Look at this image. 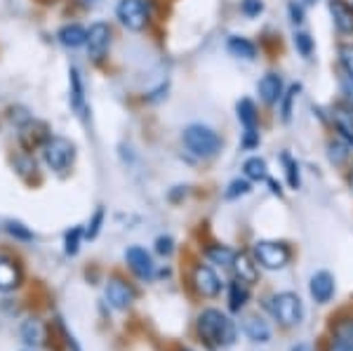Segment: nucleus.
I'll list each match as a JSON object with an SVG mask.
<instances>
[{
	"mask_svg": "<svg viewBox=\"0 0 353 351\" xmlns=\"http://www.w3.org/2000/svg\"><path fill=\"white\" fill-rule=\"evenodd\" d=\"M181 141L189 149L191 156L201 158V161H210V158L219 156V151L224 149V137L214 128L203 126V123H191L181 132Z\"/></svg>",
	"mask_w": 353,
	"mask_h": 351,
	"instance_id": "f257e3e1",
	"label": "nucleus"
},
{
	"mask_svg": "<svg viewBox=\"0 0 353 351\" xmlns=\"http://www.w3.org/2000/svg\"><path fill=\"white\" fill-rule=\"evenodd\" d=\"M198 332L205 342L217 344V347H231L236 342V325L229 316H224L217 309H205L198 316Z\"/></svg>",
	"mask_w": 353,
	"mask_h": 351,
	"instance_id": "f03ea898",
	"label": "nucleus"
},
{
	"mask_svg": "<svg viewBox=\"0 0 353 351\" xmlns=\"http://www.w3.org/2000/svg\"><path fill=\"white\" fill-rule=\"evenodd\" d=\"M252 257L259 267L278 271V269H285L292 262L294 250L285 241H257L252 245Z\"/></svg>",
	"mask_w": 353,
	"mask_h": 351,
	"instance_id": "7ed1b4c3",
	"label": "nucleus"
},
{
	"mask_svg": "<svg viewBox=\"0 0 353 351\" xmlns=\"http://www.w3.org/2000/svg\"><path fill=\"white\" fill-rule=\"evenodd\" d=\"M41 151L45 158V166L59 174L68 172V168L76 161V144L66 137H59V134H50V139L45 141Z\"/></svg>",
	"mask_w": 353,
	"mask_h": 351,
	"instance_id": "20e7f679",
	"label": "nucleus"
},
{
	"mask_svg": "<svg viewBox=\"0 0 353 351\" xmlns=\"http://www.w3.org/2000/svg\"><path fill=\"white\" fill-rule=\"evenodd\" d=\"M116 19L128 28V31L141 33L151 26V5L149 0H118Z\"/></svg>",
	"mask_w": 353,
	"mask_h": 351,
	"instance_id": "39448f33",
	"label": "nucleus"
},
{
	"mask_svg": "<svg viewBox=\"0 0 353 351\" xmlns=\"http://www.w3.org/2000/svg\"><path fill=\"white\" fill-rule=\"evenodd\" d=\"M111 43H113L111 24H106V21H94V24L88 28V43H85V48H88V57L94 64H101V61L109 57Z\"/></svg>",
	"mask_w": 353,
	"mask_h": 351,
	"instance_id": "423d86ee",
	"label": "nucleus"
},
{
	"mask_svg": "<svg viewBox=\"0 0 353 351\" xmlns=\"http://www.w3.org/2000/svg\"><path fill=\"white\" fill-rule=\"evenodd\" d=\"M271 311L273 316L278 319V323L285 325V328H292V325H299L301 323V299L294 295V292H278V295L271 297Z\"/></svg>",
	"mask_w": 353,
	"mask_h": 351,
	"instance_id": "0eeeda50",
	"label": "nucleus"
},
{
	"mask_svg": "<svg viewBox=\"0 0 353 351\" xmlns=\"http://www.w3.org/2000/svg\"><path fill=\"white\" fill-rule=\"evenodd\" d=\"M327 113H330L327 128L332 130V134H337L341 141H346L353 149V104L337 99L334 104L327 106Z\"/></svg>",
	"mask_w": 353,
	"mask_h": 351,
	"instance_id": "6e6552de",
	"label": "nucleus"
},
{
	"mask_svg": "<svg viewBox=\"0 0 353 351\" xmlns=\"http://www.w3.org/2000/svg\"><path fill=\"white\" fill-rule=\"evenodd\" d=\"M285 88H288V83L281 71H266L257 83V94H259L261 106L276 109L278 101L283 97V92H285Z\"/></svg>",
	"mask_w": 353,
	"mask_h": 351,
	"instance_id": "1a4fd4ad",
	"label": "nucleus"
},
{
	"mask_svg": "<svg viewBox=\"0 0 353 351\" xmlns=\"http://www.w3.org/2000/svg\"><path fill=\"white\" fill-rule=\"evenodd\" d=\"M332 28L341 38H353V3L351 0H327Z\"/></svg>",
	"mask_w": 353,
	"mask_h": 351,
	"instance_id": "9d476101",
	"label": "nucleus"
},
{
	"mask_svg": "<svg viewBox=\"0 0 353 351\" xmlns=\"http://www.w3.org/2000/svg\"><path fill=\"white\" fill-rule=\"evenodd\" d=\"M191 283H193V288H196V292L201 297L212 299V297H217L221 292L219 276L214 274V269L208 267V264H196V267H193Z\"/></svg>",
	"mask_w": 353,
	"mask_h": 351,
	"instance_id": "9b49d317",
	"label": "nucleus"
},
{
	"mask_svg": "<svg viewBox=\"0 0 353 351\" xmlns=\"http://www.w3.org/2000/svg\"><path fill=\"white\" fill-rule=\"evenodd\" d=\"M50 139V128L45 126L43 121H36V118H26L19 126V141L26 151H36L43 149L45 141Z\"/></svg>",
	"mask_w": 353,
	"mask_h": 351,
	"instance_id": "f8f14e48",
	"label": "nucleus"
},
{
	"mask_svg": "<svg viewBox=\"0 0 353 351\" xmlns=\"http://www.w3.org/2000/svg\"><path fill=\"white\" fill-rule=\"evenodd\" d=\"M134 297H137L134 288L130 285V283H125L123 279H118V276L106 283V302H109L113 309L125 311L134 302Z\"/></svg>",
	"mask_w": 353,
	"mask_h": 351,
	"instance_id": "ddd939ff",
	"label": "nucleus"
},
{
	"mask_svg": "<svg viewBox=\"0 0 353 351\" xmlns=\"http://www.w3.org/2000/svg\"><path fill=\"white\" fill-rule=\"evenodd\" d=\"M226 52H229L233 59L238 61H257L259 57V45L248 36H241V33H231L226 38Z\"/></svg>",
	"mask_w": 353,
	"mask_h": 351,
	"instance_id": "4468645a",
	"label": "nucleus"
},
{
	"mask_svg": "<svg viewBox=\"0 0 353 351\" xmlns=\"http://www.w3.org/2000/svg\"><path fill=\"white\" fill-rule=\"evenodd\" d=\"M68 85H71V90H68V99H71V109L78 113V116L88 118V99H85V83H83V76L81 71L73 66L71 71H68Z\"/></svg>",
	"mask_w": 353,
	"mask_h": 351,
	"instance_id": "2eb2a0df",
	"label": "nucleus"
},
{
	"mask_svg": "<svg viewBox=\"0 0 353 351\" xmlns=\"http://www.w3.org/2000/svg\"><path fill=\"white\" fill-rule=\"evenodd\" d=\"M309 290H311V297L316 299L318 304L330 302L334 295V276L330 274V271H316V274L311 276Z\"/></svg>",
	"mask_w": 353,
	"mask_h": 351,
	"instance_id": "dca6fc26",
	"label": "nucleus"
},
{
	"mask_svg": "<svg viewBox=\"0 0 353 351\" xmlns=\"http://www.w3.org/2000/svg\"><path fill=\"white\" fill-rule=\"evenodd\" d=\"M325 156L334 168H344L353 161V149L346 141H341L337 134H330L325 141Z\"/></svg>",
	"mask_w": 353,
	"mask_h": 351,
	"instance_id": "f3484780",
	"label": "nucleus"
},
{
	"mask_svg": "<svg viewBox=\"0 0 353 351\" xmlns=\"http://www.w3.org/2000/svg\"><path fill=\"white\" fill-rule=\"evenodd\" d=\"M233 271H236V279L252 285V283L259 281V264L254 262V257L250 252H236V259H233Z\"/></svg>",
	"mask_w": 353,
	"mask_h": 351,
	"instance_id": "a211bd4d",
	"label": "nucleus"
},
{
	"mask_svg": "<svg viewBox=\"0 0 353 351\" xmlns=\"http://www.w3.org/2000/svg\"><path fill=\"white\" fill-rule=\"evenodd\" d=\"M125 259H128V267L132 269L139 279H149V276L153 274V259H151V254L144 250V248H139V245L128 248Z\"/></svg>",
	"mask_w": 353,
	"mask_h": 351,
	"instance_id": "6ab92c4d",
	"label": "nucleus"
},
{
	"mask_svg": "<svg viewBox=\"0 0 353 351\" xmlns=\"http://www.w3.org/2000/svg\"><path fill=\"white\" fill-rule=\"evenodd\" d=\"M301 90H304V85L301 83H290L285 88V92H283L281 101H278V118H281V123H292L294 118V106H297V99L301 94Z\"/></svg>",
	"mask_w": 353,
	"mask_h": 351,
	"instance_id": "aec40b11",
	"label": "nucleus"
},
{
	"mask_svg": "<svg viewBox=\"0 0 353 351\" xmlns=\"http://www.w3.org/2000/svg\"><path fill=\"white\" fill-rule=\"evenodd\" d=\"M236 118L241 128H259L261 126V113L259 104L252 97H241L236 101Z\"/></svg>",
	"mask_w": 353,
	"mask_h": 351,
	"instance_id": "412c9836",
	"label": "nucleus"
},
{
	"mask_svg": "<svg viewBox=\"0 0 353 351\" xmlns=\"http://www.w3.org/2000/svg\"><path fill=\"white\" fill-rule=\"evenodd\" d=\"M21 283V269L14 259H10L8 254H0V290L10 292L14 288H19Z\"/></svg>",
	"mask_w": 353,
	"mask_h": 351,
	"instance_id": "4be33fe9",
	"label": "nucleus"
},
{
	"mask_svg": "<svg viewBox=\"0 0 353 351\" xmlns=\"http://www.w3.org/2000/svg\"><path fill=\"white\" fill-rule=\"evenodd\" d=\"M243 177H248L250 182H266L269 179V163L261 156H248L243 161Z\"/></svg>",
	"mask_w": 353,
	"mask_h": 351,
	"instance_id": "5701e85b",
	"label": "nucleus"
},
{
	"mask_svg": "<svg viewBox=\"0 0 353 351\" xmlns=\"http://www.w3.org/2000/svg\"><path fill=\"white\" fill-rule=\"evenodd\" d=\"M57 38H59V43L64 45V48L76 50L88 43V28L81 24H64L59 28V33H57Z\"/></svg>",
	"mask_w": 353,
	"mask_h": 351,
	"instance_id": "b1692460",
	"label": "nucleus"
},
{
	"mask_svg": "<svg viewBox=\"0 0 353 351\" xmlns=\"http://www.w3.org/2000/svg\"><path fill=\"white\" fill-rule=\"evenodd\" d=\"M281 163H283V170H285V184L290 186L292 191L301 189V168L290 151H281Z\"/></svg>",
	"mask_w": 353,
	"mask_h": 351,
	"instance_id": "393cba45",
	"label": "nucleus"
},
{
	"mask_svg": "<svg viewBox=\"0 0 353 351\" xmlns=\"http://www.w3.org/2000/svg\"><path fill=\"white\" fill-rule=\"evenodd\" d=\"M292 48L297 50V54L301 59H313V52H316V38H313L306 28H294Z\"/></svg>",
	"mask_w": 353,
	"mask_h": 351,
	"instance_id": "a878e982",
	"label": "nucleus"
},
{
	"mask_svg": "<svg viewBox=\"0 0 353 351\" xmlns=\"http://www.w3.org/2000/svg\"><path fill=\"white\" fill-rule=\"evenodd\" d=\"M205 257H208L212 264H219V267H233L236 250H231L229 245H221V243H214V245L205 248Z\"/></svg>",
	"mask_w": 353,
	"mask_h": 351,
	"instance_id": "bb28decb",
	"label": "nucleus"
},
{
	"mask_svg": "<svg viewBox=\"0 0 353 351\" xmlns=\"http://www.w3.org/2000/svg\"><path fill=\"white\" fill-rule=\"evenodd\" d=\"M245 335L252 339V342H269L271 328L266 325V321H261L259 316H250V319L245 321Z\"/></svg>",
	"mask_w": 353,
	"mask_h": 351,
	"instance_id": "cd10ccee",
	"label": "nucleus"
},
{
	"mask_svg": "<svg viewBox=\"0 0 353 351\" xmlns=\"http://www.w3.org/2000/svg\"><path fill=\"white\" fill-rule=\"evenodd\" d=\"M248 297H250L248 283H243L238 279L229 283V307H231V311H241L245 307V302H248Z\"/></svg>",
	"mask_w": 353,
	"mask_h": 351,
	"instance_id": "c85d7f7f",
	"label": "nucleus"
},
{
	"mask_svg": "<svg viewBox=\"0 0 353 351\" xmlns=\"http://www.w3.org/2000/svg\"><path fill=\"white\" fill-rule=\"evenodd\" d=\"M248 194H252V182H250L248 177L231 179V182L226 184V189H224V198H226V201H238V198H243V196H248Z\"/></svg>",
	"mask_w": 353,
	"mask_h": 351,
	"instance_id": "c756f323",
	"label": "nucleus"
},
{
	"mask_svg": "<svg viewBox=\"0 0 353 351\" xmlns=\"http://www.w3.org/2000/svg\"><path fill=\"white\" fill-rule=\"evenodd\" d=\"M21 337H24L26 344H33V347H36V344H41L45 339L43 323H41V321H36V319L24 321V325H21Z\"/></svg>",
	"mask_w": 353,
	"mask_h": 351,
	"instance_id": "7c9ffc66",
	"label": "nucleus"
},
{
	"mask_svg": "<svg viewBox=\"0 0 353 351\" xmlns=\"http://www.w3.org/2000/svg\"><path fill=\"white\" fill-rule=\"evenodd\" d=\"M337 66L339 71L353 76V41H341L337 45Z\"/></svg>",
	"mask_w": 353,
	"mask_h": 351,
	"instance_id": "2f4dec72",
	"label": "nucleus"
},
{
	"mask_svg": "<svg viewBox=\"0 0 353 351\" xmlns=\"http://www.w3.org/2000/svg\"><path fill=\"white\" fill-rule=\"evenodd\" d=\"M288 19L294 28H301L306 24V5L301 0H288Z\"/></svg>",
	"mask_w": 353,
	"mask_h": 351,
	"instance_id": "473e14b6",
	"label": "nucleus"
},
{
	"mask_svg": "<svg viewBox=\"0 0 353 351\" xmlns=\"http://www.w3.org/2000/svg\"><path fill=\"white\" fill-rule=\"evenodd\" d=\"M238 10H241V14L245 19H259V17L266 12V3L264 0H241Z\"/></svg>",
	"mask_w": 353,
	"mask_h": 351,
	"instance_id": "72a5a7b5",
	"label": "nucleus"
},
{
	"mask_svg": "<svg viewBox=\"0 0 353 351\" xmlns=\"http://www.w3.org/2000/svg\"><path fill=\"white\" fill-rule=\"evenodd\" d=\"M261 144V128H245L241 132V149L254 151Z\"/></svg>",
	"mask_w": 353,
	"mask_h": 351,
	"instance_id": "f704fd0d",
	"label": "nucleus"
},
{
	"mask_svg": "<svg viewBox=\"0 0 353 351\" xmlns=\"http://www.w3.org/2000/svg\"><path fill=\"white\" fill-rule=\"evenodd\" d=\"M337 88H339V99L353 104V76H349V73H344V71H339Z\"/></svg>",
	"mask_w": 353,
	"mask_h": 351,
	"instance_id": "c9c22d12",
	"label": "nucleus"
},
{
	"mask_svg": "<svg viewBox=\"0 0 353 351\" xmlns=\"http://www.w3.org/2000/svg\"><path fill=\"white\" fill-rule=\"evenodd\" d=\"M83 236H85V231L81 229V226H73L71 231L66 234V239H64V250L66 254H76L78 252V248H81V241H83Z\"/></svg>",
	"mask_w": 353,
	"mask_h": 351,
	"instance_id": "e433bc0d",
	"label": "nucleus"
},
{
	"mask_svg": "<svg viewBox=\"0 0 353 351\" xmlns=\"http://www.w3.org/2000/svg\"><path fill=\"white\" fill-rule=\"evenodd\" d=\"M101 224H104V208H97V212L92 214V219H90L88 229H85V239H97L101 231Z\"/></svg>",
	"mask_w": 353,
	"mask_h": 351,
	"instance_id": "4c0bfd02",
	"label": "nucleus"
},
{
	"mask_svg": "<svg viewBox=\"0 0 353 351\" xmlns=\"http://www.w3.org/2000/svg\"><path fill=\"white\" fill-rule=\"evenodd\" d=\"M8 231L12 236H17V239H21V241H31L33 239V234L26 229L24 224H19V222H8Z\"/></svg>",
	"mask_w": 353,
	"mask_h": 351,
	"instance_id": "58836bf2",
	"label": "nucleus"
},
{
	"mask_svg": "<svg viewBox=\"0 0 353 351\" xmlns=\"http://www.w3.org/2000/svg\"><path fill=\"white\" fill-rule=\"evenodd\" d=\"M174 250V241L170 239V236H161V239L156 241V252L158 254H172Z\"/></svg>",
	"mask_w": 353,
	"mask_h": 351,
	"instance_id": "ea45409f",
	"label": "nucleus"
},
{
	"mask_svg": "<svg viewBox=\"0 0 353 351\" xmlns=\"http://www.w3.org/2000/svg\"><path fill=\"white\" fill-rule=\"evenodd\" d=\"M163 97H168V83H163L161 88H156V90H153V92L146 94L144 101H149V104H151V101H161Z\"/></svg>",
	"mask_w": 353,
	"mask_h": 351,
	"instance_id": "a19ab883",
	"label": "nucleus"
},
{
	"mask_svg": "<svg viewBox=\"0 0 353 351\" xmlns=\"http://www.w3.org/2000/svg\"><path fill=\"white\" fill-rule=\"evenodd\" d=\"M327 351H353V347H351V342L337 337V339H332V342L327 344Z\"/></svg>",
	"mask_w": 353,
	"mask_h": 351,
	"instance_id": "79ce46f5",
	"label": "nucleus"
},
{
	"mask_svg": "<svg viewBox=\"0 0 353 351\" xmlns=\"http://www.w3.org/2000/svg\"><path fill=\"white\" fill-rule=\"evenodd\" d=\"M266 186H269L271 194H273V196H278V198H281L283 194H285V191H283V184L278 182V179H273V177L266 179Z\"/></svg>",
	"mask_w": 353,
	"mask_h": 351,
	"instance_id": "37998d69",
	"label": "nucleus"
},
{
	"mask_svg": "<svg viewBox=\"0 0 353 351\" xmlns=\"http://www.w3.org/2000/svg\"><path fill=\"white\" fill-rule=\"evenodd\" d=\"M346 184H349V189L353 191V161L346 166Z\"/></svg>",
	"mask_w": 353,
	"mask_h": 351,
	"instance_id": "c03bdc74",
	"label": "nucleus"
},
{
	"mask_svg": "<svg viewBox=\"0 0 353 351\" xmlns=\"http://www.w3.org/2000/svg\"><path fill=\"white\" fill-rule=\"evenodd\" d=\"M292 351H313V349L309 347V344H304V342H301V344H294Z\"/></svg>",
	"mask_w": 353,
	"mask_h": 351,
	"instance_id": "a18cd8bd",
	"label": "nucleus"
},
{
	"mask_svg": "<svg viewBox=\"0 0 353 351\" xmlns=\"http://www.w3.org/2000/svg\"><path fill=\"white\" fill-rule=\"evenodd\" d=\"M301 3H304V5H306V8H313V5H316V3H318V0H301Z\"/></svg>",
	"mask_w": 353,
	"mask_h": 351,
	"instance_id": "49530a36",
	"label": "nucleus"
},
{
	"mask_svg": "<svg viewBox=\"0 0 353 351\" xmlns=\"http://www.w3.org/2000/svg\"><path fill=\"white\" fill-rule=\"evenodd\" d=\"M351 339H353V325H351Z\"/></svg>",
	"mask_w": 353,
	"mask_h": 351,
	"instance_id": "de8ad7c7",
	"label": "nucleus"
},
{
	"mask_svg": "<svg viewBox=\"0 0 353 351\" xmlns=\"http://www.w3.org/2000/svg\"><path fill=\"white\" fill-rule=\"evenodd\" d=\"M85 3H94V0H85Z\"/></svg>",
	"mask_w": 353,
	"mask_h": 351,
	"instance_id": "09e8293b",
	"label": "nucleus"
},
{
	"mask_svg": "<svg viewBox=\"0 0 353 351\" xmlns=\"http://www.w3.org/2000/svg\"><path fill=\"white\" fill-rule=\"evenodd\" d=\"M181 351H189V349H181Z\"/></svg>",
	"mask_w": 353,
	"mask_h": 351,
	"instance_id": "8fccbe9b",
	"label": "nucleus"
},
{
	"mask_svg": "<svg viewBox=\"0 0 353 351\" xmlns=\"http://www.w3.org/2000/svg\"><path fill=\"white\" fill-rule=\"evenodd\" d=\"M26 351H31V349H26Z\"/></svg>",
	"mask_w": 353,
	"mask_h": 351,
	"instance_id": "3c124183",
	"label": "nucleus"
}]
</instances>
